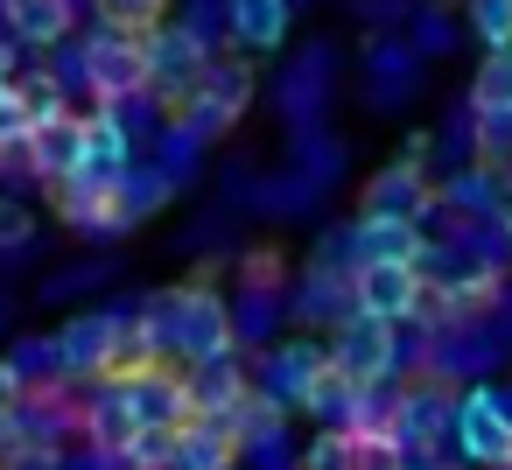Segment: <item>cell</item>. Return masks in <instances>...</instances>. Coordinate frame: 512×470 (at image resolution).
<instances>
[{"label":"cell","mask_w":512,"mask_h":470,"mask_svg":"<svg viewBox=\"0 0 512 470\" xmlns=\"http://www.w3.org/2000/svg\"><path fill=\"white\" fill-rule=\"evenodd\" d=\"M288 316L295 323H344L351 316V274H330V267H316L309 260V274H302V288L288 295Z\"/></svg>","instance_id":"obj_18"},{"label":"cell","mask_w":512,"mask_h":470,"mask_svg":"<svg viewBox=\"0 0 512 470\" xmlns=\"http://www.w3.org/2000/svg\"><path fill=\"white\" fill-rule=\"evenodd\" d=\"M176 470H239V435H232V421L190 414V421L176 428Z\"/></svg>","instance_id":"obj_16"},{"label":"cell","mask_w":512,"mask_h":470,"mask_svg":"<svg viewBox=\"0 0 512 470\" xmlns=\"http://www.w3.org/2000/svg\"><path fill=\"white\" fill-rule=\"evenodd\" d=\"M22 400H29V386H22V372H15L8 358H0V414H15Z\"/></svg>","instance_id":"obj_36"},{"label":"cell","mask_w":512,"mask_h":470,"mask_svg":"<svg viewBox=\"0 0 512 470\" xmlns=\"http://www.w3.org/2000/svg\"><path fill=\"white\" fill-rule=\"evenodd\" d=\"M169 8H176V0H92L99 29H113V36H141V43L169 22Z\"/></svg>","instance_id":"obj_25"},{"label":"cell","mask_w":512,"mask_h":470,"mask_svg":"<svg viewBox=\"0 0 512 470\" xmlns=\"http://www.w3.org/2000/svg\"><path fill=\"white\" fill-rule=\"evenodd\" d=\"M78 428H85V442L99 449V456H120L141 428H134V414H127V386L120 379H99L92 386V400L78 407Z\"/></svg>","instance_id":"obj_12"},{"label":"cell","mask_w":512,"mask_h":470,"mask_svg":"<svg viewBox=\"0 0 512 470\" xmlns=\"http://www.w3.org/2000/svg\"><path fill=\"white\" fill-rule=\"evenodd\" d=\"M449 442H456L463 470H512V386H498V379L463 386Z\"/></svg>","instance_id":"obj_2"},{"label":"cell","mask_w":512,"mask_h":470,"mask_svg":"<svg viewBox=\"0 0 512 470\" xmlns=\"http://www.w3.org/2000/svg\"><path fill=\"white\" fill-rule=\"evenodd\" d=\"M498 106H512V50H491L470 78V113H498Z\"/></svg>","instance_id":"obj_28"},{"label":"cell","mask_w":512,"mask_h":470,"mask_svg":"<svg viewBox=\"0 0 512 470\" xmlns=\"http://www.w3.org/2000/svg\"><path fill=\"white\" fill-rule=\"evenodd\" d=\"M463 15H470V36L491 50H512V0H463Z\"/></svg>","instance_id":"obj_30"},{"label":"cell","mask_w":512,"mask_h":470,"mask_svg":"<svg viewBox=\"0 0 512 470\" xmlns=\"http://www.w3.org/2000/svg\"><path fill=\"white\" fill-rule=\"evenodd\" d=\"M57 358H64V379H106V365H113V316L106 309H92V316H71L64 330H57Z\"/></svg>","instance_id":"obj_11"},{"label":"cell","mask_w":512,"mask_h":470,"mask_svg":"<svg viewBox=\"0 0 512 470\" xmlns=\"http://www.w3.org/2000/svg\"><path fill=\"white\" fill-rule=\"evenodd\" d=\"M120 470H176V428H141L120 449Z\"/></svg>","instance_id":"obj_31"},{"label":"cell","mask_w":512,"mask_h":470,"mask_svg":"<svg viewBox=\"0 0 512 470\" xmlns=\"http://www.w3.org/2000/svg\"><path fill=\"white\" fill-rule=\"evenodd\" d=\"M155 169H169L176 183H190V176H197V141L169 127V134H162V155H155Z\"/></svg>","instance_id":"obj_35"},{"label":"cell","mask_w":512,"mask_h":470,"mask_svg":"<svg viewBox=\"0 0 512 470\" xmlns=\"http://www.w3.org/2000/svg\"><path fill=\"white\" fill-rule=\"evenodd\" d=\"M456 36H463V29H456V15H442V8H414V15H407V50H414L421 64H428V57H449Z\"/></svg>","instance_id":"obj_26"},{"label":"cell","mask_w":512,"mask_h":470,"mask_svg":"<svg viewBox=\"0 0 512 470\" xmlns=\"http://www.w3.org/2000/svg\"><path fill=\"white\" fill-rule=\"evenodd\" d=\"M470 120H477V162L498 169V176H512V106H498V113H470Z\"/></svg>","instance_id":"obj_29"},{"label":"cell","mask_w":512,"mask_h":470,"mask_svg":"<svg viewBox=\"0 0 512 470\" xmlns=\"http://www.w3.org/2000/svg\"><path fill=\"white\" fill-rule=\"evenodd\" d=\"M330 372V344H316V337H281V344H267V358H260V372H253V393H267L274 407H288V414H302V400H309V386Z\"/></svg>","instance_id":"obj_7"},{"label":"cell","mask_w":512,"mask_h":470,"mask_svg":"<svg viewBox=\"0 0 512 470\" xmlns=\"http://www.w3.org/2000/svg\"><path fill=\"white\" fill-rule=\"evenodd\" d=\"M323 99H330V43H309V50H302V64L281 78V113L295 120V134H309V127H316Z\"/></svg>","instance_id":"obj_13"},{"label":"cell","mask_w":512,"mask_h":470,"mask_svg":"<svg viewBox=\"0 0 512 470\" xmlns=\"http://www.w3.org/2000/svg\"><path fill=\"white\" fill-rule=\"evenodd\" d=\"M141 330H148L155 358H162V351H176L190 372H197V365H225V358H239L232 302H225L218 288H204V281L148 295V309H141Z\"/></svg>","instance_id":"obj_1"},{"label":"cell","mask_w":512,"mask_h":470,"mask_svg":"<svg viewBox=\"0 0 512 470\" xmlns=\"http://www.w3.org/2000/svg\"><path fill=\"white\" fill-rule=\"evenodd\" d=\"M358 400H365V386H351L344 372H323V379L309 386V400H302V414H316L323 428H337V435H351V414H358Z\"/></svg>","instance_id":"obj_24"},{"label":"cell","mask_w":512,"mask_h":470,"mask_svg":"<svg viewBox=\"0 0 512 470\" xmlns=\"http://www.w3.org/2000/svg\"><path fill=\"white\" fill-rule=\"evenodd\" d=\"M15 50H22L15 36H0V92H15V85H22V57H15Z\"/></svg>","instance_id":"obj_37"},{"label":"cell","mask_w":512,"mask_h":470,"mask_svg":"<svg viewBox=\"0 0 512 470\" xmlns=\"http://www.w3.org/2000/svg\"><path fill=\"white\" fill-rule=\"evenodd\" d=\"M29 155H36V176H43V183H71V176H78V162H85L78 113H71V120H57V127H36Z\"/></svg>","instance_id":"obj_21"},{"label":"cell","mask_w":512,"mask_h":470,"mask_svg":"<svg viewBox=\"0 0 512 470\" xmlns=\"http://www.w3.org/2000/svg\"><path fill=\"white\" fill-rule=\"evenodd\" d=\"M176 190H183V183H176L169 169H155V162H148V169H127V176H120V218H127V232L148 225Z\"/></svg>","instance_id":"obj_22"},{"label":"cell","mask_w":512,"mask_h":470,"mask_svg":"<svg viewBox=\"0 0 512 470\" xmlns=\"http://www.w3.org/2000/svg\"><path fill=\"white\" fill-rule=\"evenodd\" d=\"M302 470H358V442L337 435V428H323V435L302 449Z\"/></svg>","instance_id":"obj_33"},{"label":"cell","mask_w":512,"mask_h":470,"mask_svg":"<svg viewBox=\"0 0 512 470\" xmlns=\"http://www.w3.org/2000/svg\"><path fill=\"white\" fill-rule=\"evenodd\" d=\"M246 400H253V379H246L239 358H225V365H197V372H190V407H197V414L232 421Z\"/></svg>","instance_id":"obj_19"},{"label":"cell","mask_w":512,"mask_h":470,"mask_svg":"<svg viewBox=\"0 0 512 470\" xmlns=\"http://www.w3.org/2000/svg\"><path fill=\"white\" fill-rule=\"evenodd\" d=\"M85 92H92L99 106H134V99H148V43L99 29V36L85 43Z\"/></svg>","instance_id":"obj_5"},{"label":"cell","mask_w":512,"mask_h":470,"mask_svg":"<svg viewBox=\"0 0 512 470\" xmlns=\"http://www.w3.org/2000/svg\"><path fill=\"white\" fill-rule=\"evenodd\" d=\"M435 211H442L435 204V176L428 169H407V162H386L365 183V197H358V218H393V225H421V232H428Z\"/></svg>","instance_id":"obj_8"},{"label":"cell","mask_w":512,"mask_h":470,"mask_svg":"<svg viewBox=\"0 0 512 470\" xmlns=\"http://www.w3.org/2000/svg\"><path fill=\"white\" fill-rule=\"evenodd\" d=\"M281 316H288V295H281V288H239V302H232V330H239V351L267 344V337L281 330Z\"/></svg>","instance_id":"obj_23"},{"label":"cell","mask_w":512,"mask_h":470,"mask_svg":"<svg viewBox=\"0 0 512 470\" xmlns=\"http://www.w3.org/2000/svg\"><path fill=\"white\" fill-rule=\"evenodd\" d=\"M71 29H78L71 0H8V36L29 43V50H64Z\"/></svg>","instance_id":"obj_17"},{"label":"cell","mask_w":512,"mask_h":470,"mask_svg":"<svg viewBox=\"0 0 512 470\" xmlns=\"http://www.w3.org/2000/svg\"><path fill=\"white\" fill-rule=\"evenodd\" d=\"M253 92H260V78H253V64H239V57H225V64H211V78L176 106V134H190L197 148H211L218 134H232L239 120H246V106H253Z\"/></svg>","instance_id":"obj_3"},{"label":"cell","mask_w":512,"mask_h":470,"mask_svg":"<svg viewBox=\"0 0 512 470\" xmlns=\"http://www.w3.org/2000/svg\"><path fill=\"white\" fill-rule=\"evenodd\" d=\"M0 323H8V302H0Z\"/></svg>","instance_id":"obj_39"},{"label":"cell","mask_w":512,"mask_h":470,"mask_svg":"<svg viewBox=\"0 0 512 470\" xmlns=\"http://www.w3.org/2000/svg\"><path fill=\"white\" fill-rule=\"evenodd\" d=\"M211 64H218V57H211V43H197L183 22H162V29L148 36V92H155L169 113H176L204 78H211Z\"/></svg>","instance_id":"obj_4"},{"label":"cell","mask_w":512,"mask_h":470,"mask_svg":"<svg viewBox=\"0 0 512 470\" xmlns=\"http://www.w3.org/2000/svg\"><path fill=\"white\" fill-rule=\"evenodd\" d=\"M127 386V414H134V428H183L197 407H190V379H176V372H134V379H120Z\"/></svg>","instance_id":"obj_10"},{"label":"cell","mask_w":512,"mask_h":470,"mask_svg":"<svg viewBox=\"0 0 512 470\" xmlns=\"http://www.w3.org/2000/svg\"><path fill=\"white\" fill-rule=\"evenodd\" d=\"M8 365L22 372V386L36 393V386H57L64 379V358H57V337H22L15 351H8Z\"/></svg>","instance_id":"obj_27"},{"label":"cell","mask_w":512,"mask_h":470,"mask_svg":"<svg viewBox=\"0 0 512 470\" xmlns=\"http://www.w3.org/2000/svg\"><path fill=\"white\" fill-rule=\"evenodd\" d=\"M78 134H85V162H78L85 183H120L134 169V127L120 120V106L78 113Z\"/></svg>","instance_id":"obj_9"},{"label":"cell","mask_w":512,"mask_h":470,"mask_svg":"<svg viewBox=\"0 0 512 470\" xmlns=\"http://www.w3.org/2000/svg\"><path fill=\"white\" fill-rule=\"evenodd\" d=\"M421 295H428V281H421V267H407V260H365V267L351 274V309H358V316H379V323H393V330L414 323Z\"/></svg>","instance_id":"obj_6"},{"label":"cell","mask_w":512,"mask_h":470,"mask_svg":"<svg viewBox=\"0 0 512 470\" xmlns=\"http://www.w3.org/2000/svg\"><path fill=\"white\" fill-rule=\"evenodd\" d=\"M29 141H36V113H29L22 85H15V92H0V155H8V148H29Z\"/></svg>","instance_id":"obj_32"},{"label":"cell","mask_w":512,"mask_h":470,"mask_svg":"<svg viewBox=\"0 0 512 470\" xmlns=\"http://www.w3.org/2000/svg\"><path fill=\"white\" fill-rule=\"evenodd\" d=\"M365 71H372L365 92H372V106H386V113L421 92V57H414L407 43H372V50H365Z\"/></svg>","instance_id":"obj_15"},{"label":"cell","mask_w":512,"mask_h":470,"mask_svg":"<svg viewBox=\"0 0 512 470\" xmlns=\"http://www.w3.org/2000/svg\"><path fill=\"white\" fill-rule=\"evenodd\" d=\"M15 456V414H0V463Z\"/></svg>","instance_id":"obj_38"},{"label":"cell","mask_w":512,"mask_h":470,"mask_svg":"<svg viewBox=\"0 0 512 470\" xmlns=\"http://www.w3.org/2000/svg\"><path fill=\"white\" fill-rule=\"evenodd\" d=\"M351 246H358V267L365 260H421L428 253V232L421 225H393V218H351Z\"/></svg>","instance_id":"obj_20"},{"label":"cell","mask_w":512,"mask_h":470,"mask_svg":"<svg viewBox=\"0 0 512 470\" xmlns=\"http://www.w3.org/2000/svg\"><path fill=\"white\" fill-rule=\"evenodd\" d=\"M36 239V218H29V204L22 197H0V253H22Z\"/></svg>","instance_id":"obj_34"},{"label":"cell","mask_w":512,"mask_h":470,"mask_svg":"<svg viewBox=\"0 0 512 470\" xmlns=\"http://www.w3.org/2000/svg\"><path fill=\"white\" fill-rule=\"evenodd\" d=\"M225 29L239 50H281L295 29V0H225Z\"/></svg>","instance_id":"obj_14"}]
</instances>
